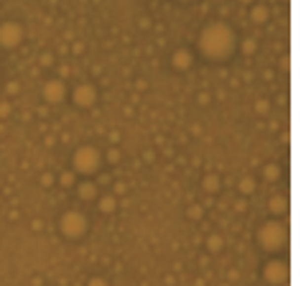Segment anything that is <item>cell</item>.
<instances>
[{
    "label": "cell",
    "mask_w": 306,
    "mask_h": 286,
    "mask_svg": "<svg viewBox=\"0 0 306 286\" xmlns=\"http://www.w3.org/2000/svg\"><path fill=\"white\" fill-rule=\"evenodd\" d=\"M255 240H258V245L263 248L266 253H281L288 245V228H286V222L281 217L266 220L258 228Z\"/></svg>",
    "instance_id": "cell-2"
},
{
    "label": "cell",
    "mask_w": 306,
    "mask_h": 286,
    "mask_svg": "<svg viewBox=\"0 0 306 286\" xmlns=\"http://www.w3.org/2000/svg\"><path fill=\"white\" fill-rule=\"evenodd\" d=\"M115 192H117V194H122V192H125V184L117 182V184H115Z\"/></svg>",
    "instance_id": "cell-28"
},
{
    "label": "cell",
    "mask_w": 306,
    "mask_h": 286,
    "mask_svg": "<svg viewBox=\"0 0 306 286\" xmlns=\"http://www.w3.org/2000/svg\"><path fill=\"white\" fill-rule=\"evenodd\" d=\"M220 187H222V179H220L217 174H207V176L202 179V189H204L207 194H217Z\"/></svg>",
    "instance_id": "cell-14"
},
{
    "label": "cell",
    "mask_w": 306,
    "mask_h": 286,
    "mask_svg": "<svg viewBox=\"0 0 306 286\" xmlns=\"http://www.w3.org/2000/svg\"><path fill=\"white\" fill-rule=\"evenodd\" d=\"M41 64H43V67H49V64H54V56H49V54H43V56H41Z\"/></svg>",
    "instance_id": "cell-26"
},
{
    "label": "cell",
    "mask_w": 306,
    "mask_h": 286,
    "mask_svg": "<svg viewBox=\"0 0 306 286\" xmlns=\"http://www.w3.org/2000/svg\"><path fill=\"white\" fill-rule=\"evenodd\" d=\"M97 207L102 215H113L117 209V197L115 194H105V197H97Z\"/></svg>",
    "instance_id": "cell-13"
},
{
    "label": "cell",
    "mask_w": 306,
    "mask_h": 286,
    "mask_svg": "<svg viewBox=\"0 0 306 286\" xmlns=\"http://www.w3.org/2000/svg\"><path fill=\"white\" fill-rule=\"evenodd\" d=\"M286 209H288V200L283 197V194H273V197L268 200V212L273 217H283Z\"/></svg>",
    "instance_id": "cell-11"
},
{
    "label": "cell",
    "mask_w": 306,
    "mask_h": 286,
    "mask_svg": "<svg viewBox=\"0 0 306 286\" xmlns=\"http://www.w3.org/2000/svg\"><path fill=\"white\" fill-rule=\"evenodd\" d=\"M237 34L227 21H209L196 36V51L207 62H227L237 51Z\"/></svg>",
    "instance_id": "cell-1"
},
{
    "label": "cell",
    "mask_w": 306,
    "mask_h": 286,
    "mask_svg": "<svg viewBox=\"0 0 306 286\" xmlns=\"http://www.w3.org/2000/svg\"><path fill=\"white\" fill-rule=\"evenodd\" d=\"M222 245H225L222 235H209V238H207V250H209V253H220Z\"/></svg>",
    "instance_id": "cell-15"
},
{
    "label": "cell",
    "mask_w": 306,
    "mask_h": 286,
    "mask_svg": "<svg viewBox=\"0 0 306 286\" xmlns=\"http://www.w3.org/2000/svg\"><path fill=\"white\" fill-rule=\"evenodd\" d=\"M237 46H240L245 54H253V51L258 49V41H255V39H245L242 43H237Z\"/></svg>",
    "instance_id": "cell-20"
},
{
    "label": "cell",
    "mask_w": 306,
    "mask_h": 286,
    "mask_svg": "<svg viewBox=\"0 0 306 286\" xmlns=\"http://www.w3.org/2000/svg\"><path fill=\"white\" fill-rule=\"evenodd\" d=\"M51 184H54V176L46 174V176H43V187H51Z\"/></svg>",
    "instance_id": "cell-27"
},
{
    "label": "cell",
    "mask_w": 306,
    "mask_h": 286,
    "mask_svg": "<svg viewBox=\"0 0 306 286\" xmlns=\"http://www.w3.org/2000/svg\"><path fill=\"white\" fill-rule=\"evenodd\" d=\"M202 215H204V207H202V204H189V207H187V217L202 220Z\"/></svg>",
    "instance_id": "cell-19"
},
{
    "label": "cell",
    "mask_w": 306,
    "mask_h": 286,
    "mask_svg": "<svg viewBox=\"0 0 306 286\" xmlns=\"http://www.w3.org/2000/svg\"><path fill=\"white\" fill-rule=\"evenodd\" d=\"M194 64V51L191 49H176L171 54V69L174 72H189Z\"/></svg>",
    "instance_id": "cell-9"
},
{
    "label": "cell",
    "mask_w": 306,
    "mask_h": 286,
    "mask_svg": "<svg viewBox=\"0 0 306 286\" xmlns=\"http://www.w3.org/2000/svg\"><path fill=\"white\" fill-rule=\"evenodd\" d=\"M288 263L283 258H270L263 266V281L268 286H286L288 284Z\"/></svg>",
    "instance_id": "cell-5"
},
{
    "label": "cell",
    "mask_w": 306,
    "mask_h": 286,
    "mask_svg": "<svg viewBox=\"0 0 306 286\" xmlns=\"http://www.w3.org/2000/svg\"><path fill=\"white\" fill-rule=\"evenodd\" d=\"M59 184H61V187H67V189H72V187L76 184L74 171H64V174H61V176H59Z\"/></svg>",
    "instance_id": "cell-18"
},
{
    "label": "cell",
    "mask_w": 306,
    "mask_h": 286,
    "mask_svg": "<svg viewBox=\"0 0 306 286\" xmlns=\"http://www.w3.org/2000/svg\"><path fill=\"white\" fill-rule=\"evenodd\" d=\"M179 3H191V0H179Z\"/></svg>",
    "instance_id": "cell-30"
},
{
    "label": "cell",
    "mask_w": 306,
    "mask_h": 286,
    "mask_svg": "<svg viewBox=\"0 0 306 286\" xmlns=\"http://www.w3.org/2000/svg\"><path fill=\"white\" fill-rule=\"evenodd\" d=\"M97 87L92 84V82H79V84H74L72 89V102H74V108H79V110H89V108H95L97 105Z\"/></svg>",
    "instance_id": "cell-7"
},
{
    "label": "cell",
    "mask_w": 306,
    "mask_h": 286,
    "mask_svg": "<svg viewBox=\"0 0 306 286\" xmlns=\"http://www.w3.org/2000/svg\"><path fill=\"white\" fill-rule=\"evenodd\" d=\"M237 3H242V5H253L255 0H237Z\"/></svg>",
    "instance_id": "cell-29"
},
{
    "label": "cell",
    "mask_w": 306,
    "mask_h": 286,
    "mask_svg": "<svg viewBox=\"0 0 306 286\" xmlns=\"http://www.w3.org/2000/svg\"><path fill=\"white\" fill-rule=\"evenodd\" d=\"M10 115V102H0V118H8Z\"/></svg>",
    "instance_id": "cell-24"
},
{
    "label": "cell",
    "mask_w": 306,
    "mask_h": 286,
    "mask_svg": "<svg viewBox=\"0 0 306 286\" xmlns=\"http://www.w3.org/2000/svg\"><path fill=\"white\" fill-rule=\"evenodd\" d=\"M237 189H240V194H253V192H255V179H253V176H242L240 184H237Z\"/></svg>",
    "instance_id": "cell-16"
},
{
    "label": "cell",
    "mask_w": 306,
    "mask_h": 286,
    "mask_svg": "<svg viewBox=\"0 0 306 286\" xmlns=\"http://www.w3.org/2000/svg\"><path fill=\"white\" fill-rule=\"evenodd\" d=\"M87 286H110V281H107L105 276H92V279L87 281Z\"/></svg>",
    "instance_id": "cell-22"
},
{
    "label": "cell",
    "mask_w": 306,
    "mask_h": 286,
    "mask_svg": "<svg viewBox=\"0 0 306 286\" xmlns=\"http://www.w3.org/2000/svg\"><path fill=\"white\" fill-rule=\"evenodd\" d=\"M100 169H102V154H100V148L89 146V143L74 148V154H72V171L74 174L92 179Z\"/></svg>",
    "instance_id": "cell-3"
},
{
    "label": "cell",
    "mask_w": 306,
    "mask_h": 286,
    "mask_svg": "<svg viewBox=\"0 0 306 286\" xmlns=\"http://www.w3.org/2000/svg\"><path fill=\"white\" fill-rule=\"evenodd\" d=\"M268 110H270V105H268V100H266V97L255 100V113H258V115H266Z\"/></svg>",
    "instance_id": "cell-21"
},
{
    "label": "cell",
    "mask_w": 306,
    "mask_h": 286,
    "mask_svg": "<svg viewBox=\"0 0 306 286\" xmlns=\"http://www.w3.org/2000/svg\"><path fill=\"white\" fill-rule=\"evenodd\" d=\"M5 92H8V95H18V92H21V84H18V82H8V84H5Z\"/></svg>",
    "instance_id": "cell-23"
},
{
    "label": "cell",
    "mask_w": 306,
    "mask_h": 286,
    "mask_svg": "<svg viewBox=\"0 0 306 286\" xmlns=\"http://www.w3.org/2000/svg\"><path fill=\"white\" fill-rule=\"evenodd\" d=\"M87 230H89V220L82 209H67L59 217V233L67 240H79L87 235Z\"/></svg>",
    "instance_id": "cell-4"
},
{
    "label": "cell",
    "mask_w": 306,
    "mask_h": 286,
    "mask_svg": "<svg viewBox=\"0 0 306 286\" xmlns=\"http://www.w3.org/2000/svg\"><path fill=\"white\" fill-rule=\"evenodd\" d=\"M107 159H110V163H117V161H120V151H113V148H110V154H107Z\"/></svg>",
    "instance_id": "cell-25"
},
{
    "label": "cell",
    "mask_w": 306,
    "mask_h": 286,
    "mask_svg": "<svg viewBox=\"0 0 306 286\" xmlns=\"http://www.w3.org/2000/svg\"><path fill=\"white\" fill-rule=\"evenodd\" d=\"M74 187H76V197H79V200H84V202H97L100 189H97V184L92 182V179H84V182H76Z\"/></svg>",
    "instance_id": "cell-10"
},
{
    "label": "cell",
    "mask_w": 306,
    "mask_h": 286,
    "mask_svg": "<svg viewBox=\"0 0 306 286\" xmlns=\"http://www.w3.org/2000/svg\"><path fill=\"white\" fill-rule=\"evenodd\" d=\"M67 95H69V89H67L64 80H59V77L43 82V87H41V97L46 105H61L67 100Z\"/></svg>",
    "instance_id": "cell-8"
},
{
    "label": "cell",
    "mask_w": 306,
    "mask_h": 286,
    "mask_svg": "<svg viewBox=\"0 0 306 286\" xmlns=\"http://www.w3.org/2000/svg\"><path fill=\"white\" fill-rule=\"evenodd\" d=\"M268 18H270V8L268 5H263V3H253L250 5V21L253 23L263 26V23H268Z\"/></svg>",
    "instance_id": "cell-12"
},
{
    "label": "cell",
    "mask_w": 306,
    "mask_h": 286,
    "mask_svg": "<svg viewBox=\"0 0 306 286\" xmlns=\"http://www.w3.org/2000/svg\"><path fill=\"white\" fill-rule=\"evenodd\" d=\"M263 176L268 179V182H273V179H278V176H281V169H278V163H266V169H263Z\"/></svg>",
    "instance_id": "cell-17"
},
{
    "label": "cell",
    "mask_w": 306,
    "mask_h": 286,
    "mask_svg": "<svg viewBox=\"0 0 306 286\" xmlns=\"http://www.w3.org/2000/svg\"><path fill=\"white\" fill-rule=\"evenodd\" d=\"M23 26L18 21H3L0 23V49H18L23 43Z\"/></svg>",
    "instance_id": "cell-6"
}]
</instances>
